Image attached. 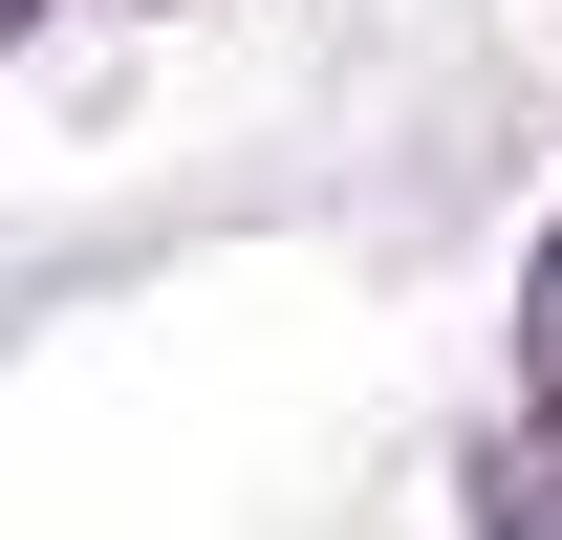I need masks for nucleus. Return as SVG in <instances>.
<instances>
[{"mask_svg": "<svg viewBox=\"0 0 562 540\" xmlns=\"http://www.w3.org/2000/svg\"><path fill=\"white\" fill-rule=\"evenodd\" d=\"M541 410H562V260H541Z\"/></svg>", "mask_w": 562, "mask_h": 540, "instance_id": "nucleus-1", "label": "nucleus"}]
</instances>
